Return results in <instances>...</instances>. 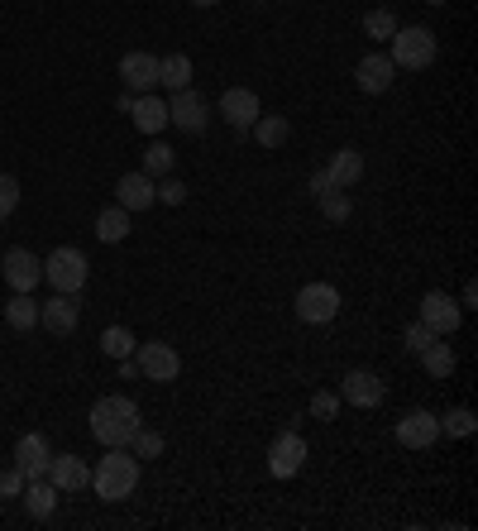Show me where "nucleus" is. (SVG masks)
Wrapping results in <instances>:
<instances>
[{"label":"nucleus","mask_w":478,"mask_h":531,"mask_svg":"<svg viewBox=\"0 0 478 531\" xmlns=\"http://www.w3.org/2000/svg\"><path fill=\"white\" fill-rule=\"evenodd\" d=\"M91 436L106 445H130V436L139 431V407L130 398H120V393H106V398L91 407Z\"/></svg>","instance_id":"f257e3e1"},{"label":"nucleus","mask_w":478,"mask_h":531,"mask_svg":"<svg viewBox=\"0 0 478 531\" xmlns=\"http://www.w3.org/2000/svg\"><path fill=\"white\" fill-rule=\"evenodd\" d=\"M5 326L20 331V335H29L39 326V302H34V292H15V297L5 302Z\"/></svg>","instance_id":"b1692460"},{"label":"nucleus","mask_w":478,"mask_h":531,"mask_svg":"<svg viewBox=\"0 0 478 531\" xmlns=\"http://www.w3.org/2000/svg\"><path fill=\"white\" fill-rule=\"evenodd\" d=\"M15 206H20V177L0 173V221L15 216Z\"/></svg>","instance_id":"72a5a7b5"},{"label":"nucleus","mask_w":478,"mask_h":531,"mask_svg":"<svg viewBox=\"0 0 478 531\" xmlns=\"http://www.w3.org/2000/svg\"><path fill=\"white\" fill-rule=\"evenodd\" d=\"M326 177H330V187H340V192L359 187V182H364V154H359V149H340V154L326 163Z\"/></svg>","instance_id":"aec40b11"},{"label":"nucleus","mask_w":478,"mask_h":531,"mask_svg":"<svg viewBox=\"0 0 478 531\" xmlns=\"http://www.w3.org/2000/svg\"><path fill=\"white\" fill-rule=\"evenodd\" d=\"M306 192H311V197H326V192H330V177H326V168H321V173H311V182H306Z\"/></svg>","instance_id":"58836bf2"},{"label":"nucleus","mask_w":478,"mask_h":531,"mask_svg":"<svg viewBox=\"0 0 478 531\" xmlns=\"http://www.w3.org/2000/svg\"><path fill=\"white\" fill-rule=\"evenodd\" d=\"M77 321H82V307H77V297H67V292H58L53 302L39 307V326H44L48 335H72Z\"/></svg>","instance_id":"f3484780"},{"label":"nucleus","mask_w":478,"mask_h":531,"mask_svg":"<svg viewBox=\"0 0 478 531\" xmlns=\"http://www.w3.org/2000/svg\"><path fill=\"white\" fill-rule=\"evenodd\" d=\"M134 364H139V374L149 378V383H173L182 374V354L173 345H163V340H149V345H134Z\"/></svg>","instance_id":"0eeeda50"},{"label":"nucleus","mask_w":478,"mask_h":531,"mask_svg":"<svg viewBox=\"0 0 478 531\" xmlns=\"http://www.w3.org/2000/svg\"><path fill=\"white\" fill-rule=\"evenodd\" d=\"M87 254L82 249H72V244H63V249H53L44 259V283H53V292H67V297H77V292L87 288Z\"/></svg>","instance_id":"20e7f679"},{"label":"nucleus","mask_w":478,"mask_h":531,"mask_svg":"<svg viewBox=\"0 0 478 531\" xmlns=\"http://www.w3.org/2000/svg\"><path fill=\"white\" fill-rule=\"evenodd\" d=\"M364 34H369V39H392V34H397V15H392V10H369V15H364Z\"/></svg>","instance_id":"2f4dec72"},{"label":"nucleus","mask_w":478,"mask_h":531,"mask_svg":"<svg viewBox=\"0 0 478 531\" xmlns=\"http://www.w3.org/2000/svg\"><path fill=\"white\" fill-rule=\"evenodd\" d=\"M220 115H225V125H230V130H249V125H254V120H259V91H249V87H230L225 91V96H220Z\"/></svg>","instance_id":"2eb2a0df"},{"label":"nucleus","mask_w":478,"mask_h":531,"mask_svg":"<svg viewBox=\"0 0 478 531\" xmlns=\"http://www.w3.org/2000/svg\"><path fill=\"white\" fill-rule=\"evenodd\" d=\"M168 125H177L182 134H201L211 125V106H206V96L196 87H182L173 91V101H168Z\"/></svg>","instance_id":"6e6552de"},{"label":"nucleus","mask_w":478,"mask_h":531,"mask_svg":"<svg viewBox=\"0 0 478 531\" xmlns=\"http://www.w3.org/2000/svg\"><path fill=\"white\" fill-rule=\"evenodd\" d=\"M306 465V441L297 431H283L278 441L268 445V469H273V479H297Z\"/></svg>","instance_id":"9d476101"},{"label":"nucleus","mask_w":478,"mask_h":531,"mask_svg":"<svg viewBox=\"0 0 478 531\" xmlns=\"http://www.w3.org/2000/svg\"><path fill=\"white\" fill-rule=\"evenodd\" d=\"M158 87H168V91L192 87V58H187V53H168V58H158Z\"/></svg>","instance_id":"393cba45"},{"label":"nucleus","mask_w":478,"mask_h":531,"mask_svg":"<svg viewBox=\"0 0 478 531\" xmlns=\"http://www.w3.org/2000/svg\"><path fill=\"white\" fill-rule=\"evenodd\" d=\"M431 340H435V331L426 326V321H412V326H407V350H416V354H421L426 345H431Z\"/></svg>","instance_id":"4c0bfd02"},{"label":"nucleus","mask_w":478,"mask_h":531,"mask_svg":"<svg viewBox=\"0 0 478 531\" xmlns=\"http://www.w3.org/2000/svg\"><path fill=\"white\" fill-rule=\"evenodd\" d=\"M0 278L10 283V292H34L44 283V259L29 254L24 244H15V249H5V259H0Z\"/></svg>","instance_id":"39448f33"},{"label":"nucleus","mask_w":478,"mask_h":531,"mask_svg":"<svg viewBox=\"0 0 478 531\" xmlns=\"http://www.w3.org/2000/svg\"><path fill=\"white\" fill-rule=\"evenodd\" d=\"M340 402H349V407H378L383 402V378L373 369H349L345 383H340Z\"/></svg>","instance_id":"dca6fc26"},{"label":"nucleus","mask_w":478,"mask_h":531,"mask_svg":"<svg viewBox=\"0 0 478 531\" xmlns=\"http://www.w3.org/2000/svg\"><path fill=\"white\" fill-rule=\"evenodd\" d=\"M426 5H445V0H426Z\"/></svg>","instance_id":"79ce46f5"},{"label":"nucleus","mask_w":478,"mask_h":531,"mask_svg":"<svg viewBox=\"0 0 478 531\" xmlns=\"http://www.w3.org/2000/svg\"><path fill=\"white\" fill-rule=\"evenodd\" d=\"M24 493V474L15 465H5L0 469V498H20Z\"/></svg>","instance_id":"e433bc0d"},{"label":"nucleus","mask_w":478,"mask_h":531,"mask_svg":"<svg viewBox=\"0 0 478 531\" xmlns=\"http://www.w3.org/2000/svg\"><path fill=\"white\" fill-rule=\"evenodd\" d=\"M48 460H53V445H48L44 431H29V436H20V445H15V469L24 474V484H29V479H44Z\"/></svg>","instance_id":"f8f14e48"},{"label":"nucleus","mask_w":478,"mask_h":531,"mask_svg":"<svg viewBox=\"0 0 478 531\" xmlns=\"http://www.w3.org/2000/svg\"><path fill=\"white\" fill-rule=\"evenodd\" d=\"M91 488H96V498H106V503H125L134 488H139V460L125 455V445H110L106 460L91 469Z\"/></svg>","instance_id":"f03ea898"},{"label":"nucleus","mask_w":478,"mask_h":531,"mask_svg":"<svg viewBox=\"0 0 478 531\" xmlns=\"http://www.w3.org/2000/svg\"><path fill=\"white\" fill-rule=\"evenodd\" d=\"M474 302H478V288H474V283H464V292H459V307H474Z\"/></svg>","instance_id":"ea45409f"},{"label":"nucleus","mask_w":478,"mask_h":531,"mask_svg":"<svg viewBox=\"0 0 478 531\" xmlns=\"http://www.w3.org/2000/svg\"><path fill=\"white\" fill-rule=\"evenodd\" d=\"M335 412H340V398H335V393H326V388L311 393V417L316 421H335Z\"/></svg>","instance_id":"f704fd0d"},{"label":"nucleus","mask_w":478,"mask_h":531,"mask_svg":"<svg viewBox=\"0 0 478 531\" xmlns=\"http://www.w3.org/2000/svg\"><path fill=\"white\" fill-rule=\"evenodd\" d=\"M335 316H340V292H335V283H306V288L297 292V321L326 326Z\"/></svg>","instance_id":"423d86ee"},{"label":"nucleus","mask_w":478,"mask_h":531,"mask_svg":"<svg viewBox=\"0 0 478 531\" xmlns=\"http://www.w3.org/2000/svg\"><path fill=\"white\" fill-rule=\"evenodd\" d=\"M130 445H134V460H158L168 441H163V431H149V426H139V431L130 436Z\"/></svg>","instance_id":"c85d7f7f"},{"label":"nucleus","mask_w":478,"mask_h":531,"mask_svg":"<svg viewBox=\"0 0 478 531\" xmlns=\"http://www.w3.org/2000/svg\"><path fill=\"white\" fill-rule=\"evenodd\" d=\"M125 235H130V211H125V206H106V211L96 216V240L120 244Z\"/></svg>","instance_id":"bb28decb"},{"label":"nucleus","mask_w":478,"mask_h":531,"mask_svg":"<svg viewBox=\"0 0 478 531\" xmlns=\"http://www.w3.org/2000/svg\"><path fill=\"white\" fill-rule=\"evenodd\" d=\"M397 441L407 445V450H431V445L440 441V421H435V412L412 407L407 417L397 421Z\"/></svg>","instance_id":"ddd939ff"},{"label":"nucleus","mask_w":478,"mask_h":531,"mask_svg":"<svg viewBox=\"0 0 478 531\" xmlns=\"http://www.w3.org/2000/svg\"><path fill=\"white\" fill-rule=\"evenodd\" d=\"M153 192H158V201H168V206H182V201H187V187H182L173 173L163 177V182H153Z\"/></svg>","instance_id":"c9c22d12"},{"label":"nucleus","mask_w":478,"mask_h":531,"mask_svg":"<svg viewBox=\"0 0 478 531\" xmlns=\"http://www.w3.org/2000/svg\"><path fill=\"white\" fill-rule=\"evenodd\" d=\"M388 58L392 67H402V72H421V67H431L435 63V34L426 29V24H397V34L388 39Z\"/></svg>","instance_id":"7ed1b4c3"},{"label":"nucleus","mask_w":478,"mask_h":531,"mask_svg":"<svg viewBox=\"0 0 478 531\" xmlns=\"http://www.w3.org/2000/svg\"><path fill=\"white\" fill-rule=\"evenodd\" d=\"M130 115H134V125H139L144 134H158L163 125H168V101H158L153 91H144V96H134Z\"/></svg>","instance_id":"5701e85b"},{"label":"nucleus","mask_w":478,"mask_h":531,"mask_svg":"<svg viewBox=\"0 0 478 531\" xmlns=\"http://www.w3.org/2000/svg\"><path fill=\"white\" fill-rule=\"evenodd\" d=\"M196 10H211V5H220V0H192Z\"/></svg>","instance_id":"a19ab883"},{"label":"nucleus","mask_w":478,"mask_h":531,"mask_svg":"<svg viewBox=\"0 0 478 531\" xmlns=\"http://www.w3.org/2000/svg\"><path fill=\"white\" fill-rule=\"evenodd\" d=\"M440 421V436H474L478 431V421L469 407H455V412H445V417H435Z\"/></svg>","instance_id":"c756f323"},{"label":"nucleus","mask_w":478,"mask_h":531,"mask_svg":"<svg viewBox=\"0 0 478 531\" xmlns=\"http://www.w3.org/2000/svg\"><path fill=\"white\" fill-rule=\"evenodd\" d=\"M392 58L388 53H369V58H359V67H354V82H359V91H369V96H378V91L392 87Z\"/></svg>","instance_id":"6ab92c4d"},{"label":"nucleus","mask_w":478,"mask_h":531,"mask_svg":"<svg viewBox=\"0 0 478 531\" xmlns=\"http://www.w3.org/2000/svg\"><path fill=\"white\" fill-rule=\"evenodd\" d=\"M158 192H153V177L139 168V173H125L115 182V206H125V211H149Z\"/></svg>","instance_id":"a211bd4d"},{"label":"nucleus","mask_w":478,"mask_h":531,"mask_svg":"<svg viewBox=\"0 0 478 531\" xmlns=\"http://www.w3.org/2000/svg\"><path fill=\"white\" fill-rule=\"evenodd\" d=\"M134 345H139V340H134V335L125 331V326H110V331L101 335V350H106L110 359H130Z\"/></svg>","instance_id":"7c9ffc66"},{"label":"nucleus","mask_w":478,"mask_h":531,"mask_svg":"<svg viewBox=\"0 0 478 531\" xmlns=\"http://www.w3.org/2000/svg\"><path fill=\"white\" fill-rule=\"evenodd\" d=\"M455 345H450V335H435L431 345H426V350H421V369H426V374L431 378H450L455 374Z\"/></svg>","instance_id":"4be33fe9"},{"label":"nucleus","mask_w":478,"mask_h":531,"mask_svg":"<svg viewBox=\"0 0 478 531\" xmlns=\"http://www.w3.org/2000/svg\"><path fill=\"white\" fill-rule=\"evenodd\" d=\"M459 316H464V307H459L450 292H426V297H421V316H416V321H426L435 335H455L459 331Z\"/></svg>","instance_id":"9b49d317"},{"label":"nucleus","mask_w":478,"mask_h":531,"mask_svg":"<svg viewBox=\"0 0 478 531\" xmlns=\"http://www.w3.org/2000/svg\"><path fill=\"white\" fill-rule=\"evenodd\" d=\"M144 173H149V177H168V173H173V149H168V144H149V154H144Z\"/></svg>","instance_id":"473e14b6"},{"label":"nucleus","mask_w":478,"mask_h":531,"mask_svg":"<svg viewBox=\"0 0 478 531\" xmlns=\"http://www.w3.org/2000/svg\"><path fill=\"white\" fill-rule=\"evenodd\" d=\"M24 508H29V517H34V522H48V517H53V508H58V498H63V493H58V488L48 484V479H29V484H24Z\"/></svg>","instance_id":"412c9836"},{"label":"nucleus","mask_w":478,"mask_h":531,"mask_svg":"<svg viewBox=\"0 0 478 531\" xmlns=\"http://www.w3.org/2000/svg\"><path fill=\"white\" fill-rule=\"evenodd\" d=\"M120 82H125V91H130V96L153 91V87H158V53H149V48H134V53H125V58H120Z\"/></svg>","instance_id":"1a4fd4ad"},{"label":"nucleus","mask_w":478,"mask_h":531,"mask_svg":"<svg viewBox=\"0 0 478 531\" xmlns=\"http://www.w3.org/2000/svg\"><path fill=\"white\" fill-rule=\"evenodd\" d=\"M249 130L259 139V149H283L287 134H292V120H287V115H259Z\"/></svg>","instance_id":"a878e982"},{"label":"nucleus","mask_w":478,"mask_h":531,"mask_svg":"<svg viewBox=\"0 0 478 531\" xmlns=\"http://www.w3.org/2000/svg\"><path fill=\"white\" fill-rule=\"evenodd\" d=\"M44 479L58 488V493H82V488H91V465L82 455H53Z\"/></svg>","instance_id":"4468645a"},{"label":"nucleus","mask_w":478,"mask_h":531,"mask_svg":"<svg viewBox=\"0 0 478 531\" xmlns=\"http://www.w3.org/2000/svg\"><path fill=\"white\" fill-rule=\"evenodd\" d=\"M321 201V216H326L330 225H345L349 216H354V201H349V192H340V187H330L326 197H316Z\"/></svg>","instance_id":"cd10ccee"}]
</instances>
